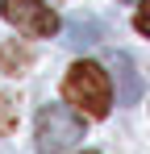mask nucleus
I'll return each mask as SVG.
<instances>
[{"mask_svg":"<svg viewBox=\"0 0 150 154\" xmlns=\"http://www.w3.org/2000/svg\"><path fill=\"white\" fill-rule=\"evenodd\" d=\"M133 25H138V33H142V38H150V0H142V4H138Z\"/></svg>","mask_w":150,"mask_h":154,"instance_id":"6","label":"nucleus"},{"mask_svg":"<svg viewBox=\"0 0 150 154\" xmlns=\"http://www.w3.org/2000/svg\"><path fill=\"white\" fill-rule=\"evenodd\" d=\"M104 63L113 67V79H117V96H121V104H133V100H138V92H142L138 71H133V58H129L125 50H108Z\"/></svg>","mask_w":150,"mask_h":154,"instance_id":"4","label":"nucleus"},{"mask_svg":"<svg viewBox=\"0 0 150 154\" xmlns=\"http://www.w3.org/2000/svg\"><path fill=\"white\" fill-rule=\"evenodd\" d=\"M63 96L67 104H75L83 117H108L113 108V83H108V71L100 63H75L71 71L63 75Z\"/></svg>","mask_w":150,"mask_h":154,"instance_id":"1","label":"nucleus"},{"mask_svg":"<svg viewBox=\"0 0 150 154\" xmlns=\"http://www.w3.org/2000/svg\"><path fill=\"white\" fill-rule=\"evenodd\" d=\"M0 17L8 25H17L25 38H54L58 33V13L42 0H0Z\"/></svg>","mask_w":150,"mask_h":154,"instance_id":"3","label":"nucleus"},{"mask_svg":"<svg viewBox=\"0 0 150 154\" xmlns=\"http://www.w3.org/2000/svg\"><path fill=\"white\" fill-rule=\"evenodd\" d=\"M83 137V121L75 117L67 104H42L33 121V146L38 154H67Z\"/></svg>","mask_w":150,"mask_h":154,"instance_id":"2","label":"nucleus"},{"mask_svg":"<svg viewBox=\"0 0 150 154\" xmlns=\"http://www.w3.org/2000/svg\"><path fill=\"white\" fill-rule=\"evenodd\" d=\"M96 38H100V21H88V17L71 21V29H67V42H71V46H79V50H83V46H92Z\"/></svg>","mask_w":150,"mask_h":154,"instance_id":"5","label":"nucleus"}]
</instances>
